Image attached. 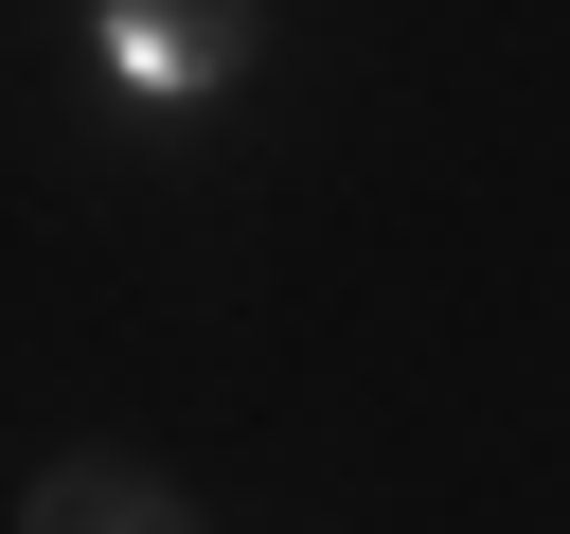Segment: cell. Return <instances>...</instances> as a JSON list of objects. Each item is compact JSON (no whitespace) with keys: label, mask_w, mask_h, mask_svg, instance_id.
I'll return each instance as SVG.
<instances>
[{"label":"cell","mask_w":570,"mask_h":534,"mask_svg":"<svg viewBox=\"0 0 570 534\" xmlns=\"http://www.w3.org/2000/svg\"><path fill=\"white\" fill-rule=\"evenodd\" d=\"M89 71H107L142 125H196V107L249 71V0H107V18H89Z\"/></svg>","instance_id":"obj_1"},{"label":"cell","mask_w":570,"mask_h":534,"mask_svg":"<svg viewBox=\"0 0 570 534\" xmlns=\"http://www.w3.org/2000/svg\"><path fill=\"white\" fill-rule=\"evenodd\" d=\"M18 534H196V516H178V481H142V463L89 445V463H53V481L18 498Z\"/></svg>","instance_id":"obj_2"}]
</instances>
